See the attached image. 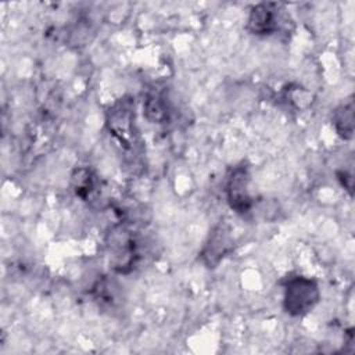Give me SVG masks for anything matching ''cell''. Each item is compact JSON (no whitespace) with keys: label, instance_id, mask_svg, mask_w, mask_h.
<instances>
[{"label":"cell","instance_id":"6da1fadb","mask_svg":"<svg viewBox=\"0 0 355 355\" xmlns=\"http://www.w3.org/2000/svg\"><path fill=\"white\" fill-rule=\"evenodd\" d=\"M320 291L318 282L312 277L294 275L284 280L283 308L291 316H302L319 302Z\"/></svg>","mask_w":355,"mask_h":355},{"label":"cell","instance_id":"7a4b0ae2","mask_svg":"<svg viewBox=\"0 0 355 355\" xmlns=\"http://www.w3.org/2000/svg\"><path fill=\"white\" fill-rule=\"evenodd\" d=\"M107 248L110 263L116 273L130 272L137 259L136 243L133 234L122 226H115L107 236Z\"/></svg>","mask_w":355,"mask_h":355},{"label":"cell","instance_id":"3957f363","mask_svg":"<svg viewBox=\"0 0 355 355\" xmlns=\"http://www.w3.org/2000/svg\"><path fill=\"white\" fill-rule=\"evenodd\" d=\"M250 168L245 162L234 165L226 179L225 193L229 207L237 214H247L252 208V197L250 194Z\"/></svg>","mask_w":355,"mask_h":355},{"label":"cell","instance_id":"277c9868","mask_svg":"<svg viewBox=\"0 0 355 355\" xmlns=\"http://www.w3.org/2000/svg\"><path fill=\"white\" fill-rule=\"evenodd\" d=\"M135 112L130 98H119L107 112V126L111 135L123 146L130 148L135 141Z\"/></svg>","mask_w":355,"mask_h":355},{"label":"cell","instance_id":"5b68a950","mask_svg":"<svg viewBox=\"0 0 355 355\" xmlns=\"http://www.w3.org/2000/svg\"><path fill=\"white\" fill-rule=\"evenodd\" d=\"M233 237L230 233V229L225 223L216 225L212 232L208 236V240L205 241L200 257L207 268H216L220 261L232 252L233 250Z\"/></svg>","mask_w":355,"mask_h":355},{"label":"cell","instance_id":"8992f818","mask_svg":"<svg viewBox=\"0 0 355 355\" xmlns=\"http://www.w3.org/2000/svg\"><path fill=\"white\" fill-rule=\"evenodd\" d=\"M280 6L276 3H259L250 11L247 29L257 36H269L280 28Z\"/></svg>","mask_w":355,"mask_h":355},{"label":"cell","instance_id":"52a82bcc","mask_svg":"<svg viewBox=\"0 0 355 355\" xmlns=\"http://www.w3.org/2000/svg\"><path fill=\"white\" fill-rule=\"evenodd\" d=\"M71 187L76 197L87 200L96 189V176L92 169L86 166L75 168L71 175Z\"/></svg>","mask_w":355,"mask_h":355},{"label":"cell","instance_id":"ba28073f","mask_svg":"<svg viewBox=\"0 0 355 355\" xmlns=\"http://www.w3.org/2000/svg\"><path fill=\"white\" fill-rule=\"evenodd\" d=\"M333 125L338 136L351 139L354 132V103L352 100L337 107L333 112Z\"/></svg>","mask_w":355,"mask_h":355},{"label":"cell","instance_id":"9c48e42d","mask_svg":"<svg viewBox=\"0 0 355 355\" xmlns=\"http://www.w3.org/2000/svg\"><path fill=\"white\" fill-rule=\"evenodd\" d=\"M144 114L151 122H162L166 119V110L158 94H148L144 101Z\"/></svg>","mask_w":355,"mask_h":355}]
</instances>
